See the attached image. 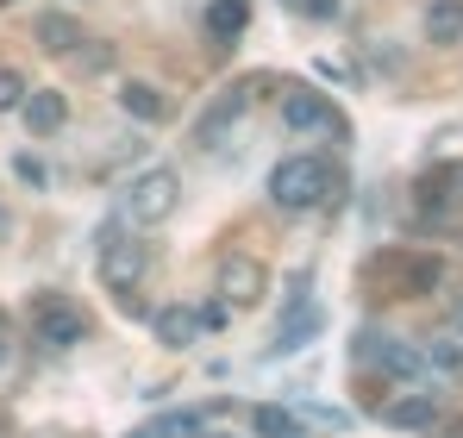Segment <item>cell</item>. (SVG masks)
Returning a JSON list of instances; mask_svg holds the SVG:
<instances>
[{
	"mask_svg": "<svg viewBox=\"0 0 463 438\" xmlns=\"http://www.w3.org/2000/svg\"><path fill=\"white\" fill-rule=\"evenodd\" d=\"M338 195H345V176H338V163H326V157L295 150V157H282V163L269 169V207H282V214H313V207H326V201H338Z\"/></svg>",
	"mask_w": 463,
	"mask_h": 438,
	"instance_id": "cell-1",
	"label": "cell"
},
{
	"mask_svg": "<svg viewBox=\"0 0 463 438\" xmlns=\"http://www.w3.org/2000/svg\"><path fill=\"white\" fill-rule=\"evenodd\" d=\"M439 276H445V263L432 251H383V257L364 263V282L388 294H432Z\"/></svg>",
	"mask_w": 463,
	"mask_h": 438,
	"instance_id": "cell-2",
	"label": "cell"
},
{
	"mask_svg": "<svg viewBox=\"0 0 463 438\" xmlns=\"http://www.w3.org/2000/svg\"><path fill=\"white\" fill-rule=\"evenodd\" d=\"M145 270H151V244L145 238H119L113 225H100V289L119 294L126 307H138L132 294L145 282Z\"/></svg>",
	"mask_w": 463,
	"mask_h": 438,
	"instance_id": "cell-3",
	"label": "cell"
},
{
	"mask_svg": "<svg viewBox=\"0 0 463 438\" xmlns=\"http://www.w3.org/2000/svg\"><path fill=\"white\" fill-rule=\"evenodd\" d=\"M88 332H94V319H88L81 300H70V294H38L32 300V338L44 351H76Z\"/></svg>",
	"mask_w": 463,
	"mask_h": 438,
	"instance_id": "cell-4",
	"label": "cell"
},
{
	"mask_svg": "<svg viewBox=\"0 0 463 438\" xmlns=\"http://www.w3.org/2000/svg\"><path fill=\"white\" fill-rule=\"evenodd\" d=\"M263 81H269V75H263ZM263 81H257V75H244V81L220 88V94L194 113V150H220V145H226V132L250 113V107H257V88H263Z\"/></svg>",
	"mask_w": 463,
	"mask_h": 438,
	"instance_id": "cell-5",
	"label": "cell"
},
{
	"mask_svg": "<svg viewBox=\"0 0 463 438\" xmlns=\"http://www.w3.org/2000/svg\"><path fill=\"white\" fill-rule=\"evenodd\" d=\"M282 126L288 132H307V138H326V145H351V119L319 88H288L282 94Z\"/></svg>",
	"mask_w": 463,
	"mask_h": 438,
	"instance_id": "cell-6",
	"label": "cell"
},
{
	"mask_svg": "<svg viewBox=\"0 0 463 438\" xmlns=\"http://www.w3.org/2000/svg\"><path fill=\"white\" fill-rule=\"evenodd\" d=\"M182 207V176L169 169V163H151V169H138V182L126 188V214L138 219V225H163V219Z\"/></svg>",
	"mask_w": 463,
	"mask_h": 438,
	"instance_id": "cell-7",
	"label": "cell"
},
{
	"mask_svg": "<svg viewBox=\"0 0 463 438\" xmlns=\"http://www.w3.org/2000/svg\"><path fill=\"white\" fill-rule=\"evenodd\" d=\"M263 289H269V270H263L250 251L220 257V300H226V307H257V300H263Z\"/></svg>",
	"mask_w": 463,
	"mask_h": 438,
	"instance_id": "cell-8",
	"label": "cell"
},
{
	"mask_svg": "<svg viewBox=\"0 0 463 438\" xmlns=\"http://www.w3.org/2000/svg\"><path fill=\"white\" fill-rule=\"evenodd\" d=\"M319 332H326V307H313V300H288V319L276 326L269 357H295V351H307Z\"/></svg>",
	"mask_w": 463,
	"mask_h": 438,
	"instance_id": "cell-9",
	"label": "cell"
},
{
	"mask_svg": "<svg viewBox=\"0 0 463 438\" xmlns=\"http://www.w3.org/2000/svg\"><path fill=\"white\" fill-rule=\"evenodd\" d=\"M19 113H25V126H32V138H57V132L70 126V100H63L57 88H25Z\"/></svg>",
	"mask_w": 463,
	"mask_h": 438,
	"instance_id": "cell-10",
	"label": "cell"
},
{
	"mask_svg": "<svg viewBox=\"0 0 463 438\" xmlns=\"http://www.w3.org/2000/svg\"><path fill=\"white\" fill-rule=\"evenodd\" d=\"M244 25H250V0H207V13H201V32H207V44L213 51H226L244 38Z\"/></svg>",
	"mask_w": 463,
	"mask_h": 438,
	"instance_id": "cell-11",
	"label": "cell"
},
{
	"mask_svg": "<svg viewBox=\"0 0 463 438\" xmlns=\"http://www.w3.org/2000/svg\"><path fill=\"white\" fill-rule=\"evenodd\" d=\"M113 100H119V113H126V119H138V126H163V119L175 113V107H169V94L151 88V81H119V94H113Z\"/></svg>",
	"mask_w": 463,
	"mask_h": 438,
	"instance_id": "cell-12",
	"label": "cell"
},
{
	"mask_svg": "<svg viewBox=\"0 0 463 438\" xmlns=\"http://www.w3.org/2000/svg\"><path fill=\"white\" fill-rule=\"evenodd\" d=\"M32 38H38V51H51V57H70V51H81V44H88V32H81L76 13H38Z\"/></svg>",
	"mask_w": 463,
	"mask_h": 438,
	"instance_id": "cell-13",
	"label": "cell"
},
{
	"mask_svg": "<svg viewBox=\"0 0 463 438\" xmlns=\"http://www.w3.org/2000/svg\"><path fill=\"white\" fill-rule=\"evenodd\" d=\"M151 332L163 351H188L194 338H201V326H194V307H182V300H169V307H156L151 313Z\"/></svg>",
	"mask_w": 463,
	"mask_h": 438,
	"instance_id": "cell-14",
	"label": "cell"
},
{
	"mask_svg": "<svg viewBox=\"0 0 463 438\" xmlns=\"http://www.w3.org/2000/svg\"><path fill=\"white\" fill-rule=\"evenodd\" d=\"M383 420L394 433H432V426H439V401H432V395H401V401L383 407Z\"/></svg>",
	"mask_w": 463,
	"mask_h": 438,
	"instance_id": "cell-15",
	"label": "cell"
},
{
	"mask_svg": "<svg viewBox=\"0 0 463 438\" xmlns=\"http://www.w3.org/2000/svg\"><path fill=\"white\" fill-rule=\"evenodd\" d=\"M426 38L432 44H458L463 38V0H426Z\"/></svg>",
	"mask_w": 463,
	"mask_h": 438,
	"instance_id": "cell-16",
	"label": "cell"
},
{
	"mask_svg": "<svg viewBox=\"0 0 463 438\" xmlns=\"http://www.w3.org/2000/svg\"><path fill=\"white\" fill-rule=\"evenodd\" d=\"M451 188H463V169H458V163H439V169H426V176H420V188H413V195H420V207H445V201H451Z\"/></svg>",
	"mask_w": 463,
	"mask_h": 438,
	"instance_id": "cell-17",
	"label": "cell"
},
{
	"mask_svg": "<svg viewBox=\"0 0 463 438\" xmlns=\"http://www.w3.org/2000/svg\"><path fill=\"white\" fill-rule=\"evenodd\" d=\"M250 433L257 438H301V420L288 407H250Z\"/></svg>",
	"mask_w": 463,
	"mask_h": 438,
	"instance_id": "cell-18",
	"label": "cell"
},
{
	"mask_svg": "<svg viewBox=\"0 0 463 438\" xmlns=\"http://www.w3.org/2000/svg\"><path fill=\"white\" fill-rule=\"evenodd\" d=\"M126 438H201V414H163V420H151V426H138Z\"/></svg>",
	"mask_w": 463,
	"mask_h": 438,
	"instance_id": "cell-19",
	"label": "cell"
},
{
	"mask_svg": "<svg viewBox=\"0 0 463 438\" xmlns=\"http://www.w3.org/2000/svg\"><path fill=\"white\" fill-rule=\"evenodd\" d=\"M194 326H201V332H226L232 307H226V300H201V307H194Z\"/></svg>",
	"mask_w": 463,
	"mask_h": 438,
	"instance_id": "cell-20",
	"label": "cell"
},
{
	"mask_svg": "<svg viewBox=\"0 0 463 438\" xmlns=\"http://www.w3.org/2000/svg\"><path fill=\"white\" fill-rule=\"evenodd\" d=\"M88 44H94V38H88ZM70 57H76V70H81V75L113 70V44H94V51H70Z\"/></svg>",
	"mask_w": 463,
	"mask_h": 438,
	"instance_id": "cell-21",
	"label": "cell"
},
{
	"mask_svg": "<svg viewBox=\"0 0 463 438\" xmlns=\"http://www.w3.org/2000/svg\"><path fill=\"white\" fill-rule=\"evenodd\" d=\"M19 100H25V75H19V70H0V113H13Z\"/></svg>",
	"mask_w": 463,
	"mask_h": 438,
	"instance_id": "cell-22",
	"label": "cell"
},
{
	"mask_svg": "<svg viewBox=\"0 0 463 438\" xmlns=\"http://www.w3.org/2000/svg\"><path fill=\"white\" fill-rule=\"evenodd\" d=\"M426 364H432V369H458V364H463V351L451 345V338H432V351H426Z\"/></svg>",
	"mask_w": 463,
	"mask_h": 438,
	"instance_id": "cell-23",
	"label": "cell"
},
{
	"mask_svg": "<svg viewBox=\"0 0 463 438\" xmlns=\"http://www.w3.org/2000/svg\"><path fill=\"white\" fill-rule=\"evenodd\" d=\"M13 176H19V182H32V188H44V182H51L38 157H13Z\"/></svg>",
	"mask_w": 463,
	"mask_h": 438,
	"instance_id": "cell-24",
	"label": "cell"
},
{
	"mask_svg": "<svg viewBox=\"0 0 463 438\" xmlns=\"http://www.w3.org/2000/svg\"><path fill=\"white\" fill-rule=\"evenodd\" d=\"M295 6H301L307 19H332V13H338V0H295Z\"/></svg>",
	"mask_w": 463,
	"mask_h": 438,
	"instance_id": "cell-25",
	"label": "cell"
},
{
	"mask_svg": "<svg viewBox=\"0 0 463 438\" xmlns=\"http://www.w3.org/2000/svg\"><path fill=\"white\" fill-rule=\"evenodd\" d=\"M6 357H13V345H6V332H0V369H6Z\"/></svg>",
	"mask_w": 463,
	"mask_h": 438,
	"instance_id": "cell-26",
	"label": "cell"
},
{
	"mask_svg": "<svg viewBox=\"0 0 463 438\" xmlns=\"http://www.w3.org/2000/svg\"><path fill=\"white\" fill-rule=\"evenodd\" d=\"M201 438H232V433H201Z\"/></svg>",
	"mask_w": 463,
	"mask_h": 438,
	"instance_id": "cell-27",
	"label": "cell"
}]
</instances>
